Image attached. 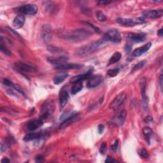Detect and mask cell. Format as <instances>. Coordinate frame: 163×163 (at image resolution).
<instances>
[{
	"mask_svg": "<svg viewBox=\"0 0 163 163\" xmlns=\"http://www.w3.org/2000/svg\"><path fill=\"white\" fill-rule=\"evenodd\" d=\"M93 31L91 30H87L85 28H79L70 31H61L59 33V36L63 39L70 42H80L87 39L91 35Z\"/></svg>",
	"mask_w": 163,
	"mask_h": 163,
	"instance_id": "1",
	"label": "cell"
},
{
	"mask_svg": "<svg viewBox=\"0 0 163 163\" xmlns=\"http://www.w3.org/2000/svg\"><path fill=\"white\" fill-rule=\"evenodd\" d=\"M107 42L103 38L100 40L94 41L82 47H80V49L76 51L75 55L79 57L88 56L100 49Z\"/></svg>",
	"mask_w": 163,
	"mask_h": 163,
	"instance_id": "2",
	"label": "cell"
},
{
	"mask_svg": "<svg viewBox=\"0 0 163 163\" xmlns=\"http://www.w3.org/2000/svg\"><path fill=\"white\" fill-rule=\"evenodd\" d=\"M54 112V103L51 100H47L44 102L42 109V115L40 118L42 120H47L49 119Z\"/></svg>",
	"mask_w": 163,
	"mask_h": 163,
	"instance_id": "3",
	"label": "cell"
},
{
	"mask_svg": "<svg viewBox=\"0 0 163 163\" xmlns=\"http://www.w3.org/2000/svg\"><path fill=\"white\" fill-rule=\"evenodd\" d=\"M117 21L119 24L124 26H134L137 24H141L146 22L143 17H138L137 18H119L117 19Z\"/></svg>",
	"mask_w": 163,
	"mask_h": 163,
	"instance_id": "4",
	"label": "cell"
},
{
	"mask_svg": "<svg viewBox=\"0 0 163 163\" xmlns=\"http://www.w3.org/2000/svg\"><path fill=\"white\" fill-rule=\"evenodd\" d=\"M107 42L113 43H119L121 41V36L118 30L116 29H111L104 35L103 37Z\"/></svg>",
	"mask_w": 163,
	"mask_h": 163,
	"instance_id": "5",
	"label": "cell"
},
{
	"mask_svg": "<svg viewBox=\"0 0 163 163\" xmlns=\"http://www.w3.org/2000/svg\"><path fill=\"white\" fill-rule=\"evenodd\" d=\"M14 68L15 70L22 73L33 72L36 71V67L23 62H17L14 64Z\"/></svg>",
	"mask_w": 163,
	"mask_h": 163,
	"instance_id": "6",
	"label": "cell"
},
{
	"mask_svg": "<svg viewBox=\"0 0 163 163\" xmlns=\"http://www.w3.org/2000/svg\"><path fill=\"white\" fill-rule=\"evenodd\" d=\"M18 11L26 15H33L38 12V6L33 4H27L18 8Z\"/></svg>",
	"mask_w": 163,
	"mask_h": 163,
	"instance_id": "7",
	"label": "cell"
},
{
	"mask_svg": "<svg viewBox=\"0 0 163 163\" xmlns=\"http://www.w3.org/2000/svg\"><path fill=\"white\" fill-rule=\"evenodd\" d=\"M126 98V94L125 92H122L119 94L110 103V108L113 110L117 109L124 102Z\"/></svg>",
	"mask_w": 163,
	"mask_h": 163,
	"instance_id": "8",
	"label": "cell"
},
{
	"mask_svg": "<svg viewBox=\"0 0 163 163\" xmlns=\"http://www.w3.org/2000/svg\"><path fill=\"white\" fill-rule=\"evenodd\" d=\"M163 14V10H147L143 12V15L149 18H157L161 17Z\"/></svg>",
	"mask_w": 163,
	"mask_h": 163,
	"instance_id": "9",
	"label": "cell"
},
{
	"mask_svg": "<svg viewBox=\"0 0 163 163\" xmlns=\"http://www.w3.org/2000/svg\"><path fill=\"white\" fill-rule=\"evenodd\" d=\"M42 38L45 43L49 42L52 38V27L49 25H44L42 29Z\"/></svg>",
	"mask_w": 163,
	"mask_h": 163,
	"instance_id": "10",
	"label": "cell"
},
{
	"mask_svg": "<svg viewBox=\"0 0 163 163\" xmlns=\"http://www.w3.org/2000/svg\"><path fill=\"white\" fill-rule=\"evenodd\" d=\"M127 116V112L125 110H123L120 112L116 116H115L113 119L112 120V123L115 125L120 126H122L125 121L126 117Z\"/></svg>",
	"mask_w": 163,
	"mask_h": 163,
	"instance_id": "11",
	"label": "cell"
},
{
	"mask_svg": "<svg viewBox=\"0 0 163 163\" xmlns=\"http://www.w3.org/2000/svg\"><path fill=\"white\" fill-rule=\"evenodd\" d=\"M47 61L52 64L59 66V65L67 63V62L68 61V57L64 56V55L56 57H49L47 58Z\"/></svg>",
	"mask_w": 163,
	"mask_h": 163,
	"instance_id": "12",
	"label": "cell"
},
{
	"mask_svg": "<svg viewBox=\"0 0 163 163\" xmlns=\"http://www.w3.org/2000/svg\"><path fill=\"white\" fill-rule=\"evenodd\" d=\"M128 38L130 40L135 43H141L144 42L146 36L144 33H130L128 35Z\"/></svg>",
	"mask_w": 163,
	"mask_h": 163,
	"instance_id": "13",
	"label": "cell"
},
{
	"mask_svg": "<svg viewBox=\"0 0 163 163\" xmlns=\"http://www.w3.org/2000/svg\"><path fill=\"white\" fill-rule=\"evenodd\" d=\"M45 134L43 132H31L26 135L24 138V141H30L33 140H40L45 137Z\"/></svg>",
	"mask_w": 163,
	"mask_h": 163,
	"instance_id": "14",
	"label": "cell"
},
{
	"mask_svg": "<svg viewBox=\"0 0 163 163\" xmlns=\"http://www.w3.org/2000/svg\"><path fill=\"white\" fill-rule=\"evenodd\" d=\"M151 46H152V43L149 42V43H146L145 45H144L141 47L137 48V49L133 51V52L132 53V55L133 57H140V55H143V54L146 53L150 49V48L151 47Z\"/></svg>",
	"mask_w": 163,
	"mask_h": 163,
	"instance_id": "15",
	"label": "cell"
},
{
	"mask_svg": "<svg viewBox=\"0 0 163 163\" xmlns=\"http://www.w3.org/2000/svg\"><path fill=\"white\" fill-rule=\"evenodd\" d=\"M84 65L80 64H68L66 63L64 64L56 66L55 69L57 70H73V69H80L83 68Z\"/></svg>",
	"mask_w": 163,
	"mask_h": 163,
	"instance_id": "16",
	"label": "cell"
},
{
	"mask_svg": "<svg viewBox=\"0 0 163 163\" xmlns=\"http://www.w3.org/2000/svg\"><path fill=\"white\" fill-rule=\"evenodd\" d=\"M43 122L41 119H35V120H32L29 122L27 124L26 127L29 131H33L40 128L43 125Z\"/></svg>",
	"mask_w": 163,
	"mask_h": 163,
	"instance_id": "17",
	"label": "cell"
},
{
	"mask_svg": "<svg viewBox=\"0 0 163 163\" xmlns=\"http://www.w3.org/2000/svg\"><path fill=\"white\" fill-rule=\"evenodd\" d=\"M103 82V78L101 76H94L91 77L87 83V87L89 89L94 88L98 86Z\"/></svg>",
	"mask_w": 163,
	"mask_h": 163,
	"instance_id": "18",
	"label": "cell"
},
{
	"mask_svg": "<svg viewBox=\"0 0 163 163\" xmlns=\"http://www.w3.org/2000/svg\"><path fill=\"white\" fill-rule=\"evenodd\" d=\"M79 118V113H76L75 115H74V116L65 119L64 120L62 121L60 126H59V128L60 129H63V128H65L66 127H68V126L71 125V124H73V122H75V121L77 120V119Z\"/></svg>",
	"mask_w": 163,
	"mask_h": 163,
	"instance_id": "19",
	"label": "cell"
},
{
	"mask_svg": "<svg viewBox=\"0 0 163 163\" xmlns=\"http://www.w3.org/2000/svg\"><path fill=\"white\" fill-rule=\"evenodd\" d=\"M91 75H92V71L90 70L88 72L82 74V75H79L77 76H75L73 77H72L70 80V82L71 83H75L76 82H82L84 80L86 79H89L91 77Z\"/></svg>",
	"mask_w": 163,
	"mask_h": 163,
	"instance_id": "20",
	"label": "cell"
},
{
	"mask_svg": "<svg viewBox=\"0 0 163 163\" xmlns=\"http://www.w3.org/2000/svg\"><path fill=\"white\" fill-rule=\"evenodd\" d=\"M69 94L67 91L62 89L59 93V102L61 107L63 108L65 107L69 100Z\"/></svg>",
	"mask_w": 163,
	"mask_h": 163,
	"instance_id": "21",
	"label": "cell"
},
{
	"mask_svg": "<svg viewBox=\"0 0 163 163\" xmlns=\"http://www.w3.org/2000/svg\"><path fill=\"white\" fill-rule=\"evenodd\" d=\"M25 22V17L23 15H18L14 20L13 25L16 29L21 28Z\"/></svg>",
	"mask_w": 163,
	"mask_h": 163,
	"instance_id": "22",
	"label": "cell"
},
{
	"mask_svg": "<svg viewBox=\"0 0 163 163\" xmlns=\"http://www.w3.org/2000/svg\"><path fill=\"white\" fill-rule=\"evenodd\" d=\"M141 108L143 110V111L147 112L149 109V98L146 95V92H141Z\"/></svg>",
	"mask_w": 163,
	"mask_h": 163,
	"instance_id": "23",
	"label": "cell"
},
{
	"mask_svg": "<svg viewBox=\"0 0 163 163\" xmlns=\"http://www.w3.org/2000/svg\"><path fill=\"white\" fill-rule=\"evenodd\" d=\"M68 74L66 73H58L54 77L53 82L54 84L55 85H59L61 84L67 77H68Z\"/></svg>",
	"mask_w": 163,
	"mask_h": 163,
	"instance_id": "24",
	"label": "cell"
},
{
	"mask_svg": "<svg viewBox=\"0 0 163 163\" xmlns=\"http://www.w3.org/2000/svg\"><path fill=\"white\" fill-rule=\"evenodd\" d=\"M83 89L82 82H76L73 83V85L71 89V92L72 94H76L79 92Z\"/></svg>",
	"mask_w": 163,
	"mask_h": 163,
	"instance_id": "25",
	"label": "cell"
},
{
	"mask_svg": "<svg viewBox=\"0 0 163 163\" xmlns=\"http://www.w3.org/2000/svg\"><path fill=\"white\" fill-rule=\"evenodd\" d=\"M47 50L49 51L50 52L53 53V54H63L65 53V51L59 48L58 47H55L54 45H49L47 47Z\"/></svg>",
	"mask_w": 163,
	"mask_h": 163,
	"instance_id": "26",
	"label": "cell"
},
{
	"mask_svg": "<svg viewBox=\"0 0 163 163\" xmlns=\"http://www.w3.org/2000/svg\"><path fill=\"white\" fill-rule=\"evenodd\" d=\"M121 54L120 52H116L114 53L112 56L110 57V59L109 60V62H108V65H110V64H115L117 62H118L119 61H120V59H121Z\"/></svg>",
	"mask_w": 163,
	"mask_h": 163,
	"instance_id": "27",
	"label": "cell"
},
{
	"mask_svg": "<svg viewBox=\"0 0 163 163\" xmlns=\"http://www.w3.org/2000/svg\"><path fill=\"white\" fill-rule=\"evenodd\" d=\"M12 140H13L12 138H6V140H5L2 143V144H1V152H4L8 149L10 145L11 144Z\"/></svg>",
	"mask_w": 163,
	"mask_h": 163,
	"instance_id": "28",
	"label": "cell"
},
{
	"mask_svg": "<svg viewBox=\"0 0 163 163\" xmlns=\"http://www.w3.org/2000/svg\"><path fill=\"white\" fill-rule=\"evenodd\" d=\"M143 135H144L145 139L147 141V143H150V137L152 135V129L149 128V127H145L143 129Z\"/></svg>",
	"mask_w": 163,
	"mask_h": 163,
	"instance_id": "29",
	"label": "cell"
},
{
	"mask_svg": "<svg viewBox=\"0 0 163 163\" xmlns=\"http://www.w3.org/2000/svg\"><path fill=\"white\" fill-rule=\"evenodd\" d=\"M78 113L76 112L75 111H68V112H64L63 114H62L61 116V117H60V120L62 122L63 120H64L65 119H68L73 116H74V115Z\"/></svg>",
	"mask_w": 163,
	"mask_h": 163,
	"instance_id": "30",
	"label": "cell"
},
{
	"mask_svg": "<svg viewBox=\"0 0 163 163\" xmlns=\"http://www.w3.org/2000/svg\"><path fill=\"white\" fill-rule=\"evenodd\" d=\"M0 50H1V52L2 53L5 54V55H12L11 52L7 49V48L5 47V45L3 44V43L2 42H1V43H0Z\"/></svg>",
	"mask_w": 163,
	"mask_h": 163,
	"instance_id": "31",
	"label": "cell"
},
{
	"mask_svg": "<svg viewBox=\"0 0 163 163\" xmlns=\"http://www.w3.org/2000/svg\"><path fill=\"white\" fill-rule=\"evenodd\" d=\"M96 17L100 22H104L107 20L106 16L101 11H98L96 12Z\"/></svg>",
	"mask_w": 163,
	"mask_h": 163,
	"instance_id": "32",
	"label": "cell"
},
{
	"mask_svg": "<svg viewBox=\"0 0 163 163\" xmlns=\"http://www.w3.org/2000/svg\"><path fill=\"white\" fill-rule=\"evenodd\" d=\"M119 73V68H115V69H112L109 70L107 72V75L110 76V77H115Z\"/></svg>",
	"mask_w": 163,
	"mask_h": 163,
	"instance_id": "33",
	"label": "cell"
},
{
	"mask_svg": "<svg viewBox=\"0 0 163 163\" xmlns=\"http://www.w3.org/2000/svg\"><path fill=\"white\" fill-rule=\"evenodd\" d=\"M146 63V61H141V62H140L139 63L137 64L136 65L134 66L133 68L132 69V71H135V70H139L140 68H141L142 67L145 65V64Z\"/></svg>",
	"mask_w": 163,
	"mask_h": 163,
	"instance_id": "34",
	"label": "cell"
},
{
	"mask_svg": "<svg viewBox=\"0 0 163 163\" xmlns=\"http://www.w3.org/2000/svg\"><path fill=\"white\" fill-rule=\"evenodd\" d=\"M139 154L142 158H147L149 156V154L145 149H141L139 152Z\"/></svg>",
	"mask_w": 163,
	"mask_h": 163,
	"instance_id": "35",
	"label": "cell"
},
{
	"mask_svg": "<svg viewBox=\"0 0 163 163\" xmlns=\"http://www.w3.org/2000/svg\"><path fill=\"white\" fill-rule=\"evenodd\" d=\"M3 84L6 85V86H8V87H11V88H13L14 86V84L12 83V82L11 80H8V79H3Z\"/></svg>",
	"mask_w": 163,
	"mask_h": 163,
	"instance_id": "36",
	"label": "cell"
},
{
	"mask_svg": "<svg viewBox=\"0 0 163 163\" xmlns=\"http://www.w3.org/2000/svg\"><path fill=\"white\" fill-rule=\"evenodd\" d=\"M6 30H7V31L9 32V33H12V34H13V35H14L15 36H16L17 38H19V39H21V36L20 35H19L17 32H15L14 30H12V29L11 28V27H6Z\"/></svg>",
	"mask_w": 163,
	"mask_h": 163,
	"instance_id": "37",
	"label": "cell"
},
{
	"mask_svg": "<svg viewBox=\"0 0 163 163\" xmlns=\"http://www.w3.org/2000/svg\"><path fill=\"white\" fill-rule=\"evenodd\" d=\"M111 3H112V1H108V0H102V1H99L98 2V4L100 6H106V5H108Z\"/></svg>",
	"mask_w": 163,
	"mask_h": 163,
	"instance_id": "38",
	"label": "cell"
},
{
	"mask_svg": "<svg viewBox=\"0 0 163 163\" xmlns=\"http://www.w3.org/2000/svg\"><path fill=\"white\" fill-rule=\"evenodd\" d=\"M106 148H107V144L106 143H103L102 145H101V147L100 149V152L101 154H104V152H105V150H106Z\"/></svg>",
	"mask_w": 163,
	"mask_h": 163,
	"instance_id": "39",
	"label": "cell"
},
{
	"mask_svg": "<svg viewBox=\"0 0 163 163\" xmlns=\"http://www.w3.org/2000/svg\"><path fill=\"white\" fill-rule=\"evenodd\" d=\"M118 147H119V141L117 140H116V141H115V143H114V144L112 146V150L113 152H116L118 149Z\"/></svg>",
	"mask_w": 163,
	"mask_h": 163,
	"instance_id": "40",
	"label": "cell"
},
{
	"mask_svg": "<svg viewBox=\"0 0 163 163\" xmlns=\"http://www.w3.org/2000/svg\"><path fill=\"white\" fill-rule=\"evenodd\" d=\"M43 161H44V157L41 155L36 156V157L35 159V161L36 162H43Z\"/></svg>",
	"mask_w": 163,
	"mask_h": 163,
	"instance_id": "41",
	"label": "cell"
},
{
	"mask_svg": "<svg viewBox=\"0 0 163 163\" xmlns=\"http://www.w3.org/2000/svg\"><path fill=\"white\" fill-rule=\"evenodd\" d=\"M98 132L100 134H101L103 133V131H104V125L103 124H100V125L98 126Z\"/></svg>",
	"mask_w": 163,
	"mask_h": 163,
	"instance_id": "42",
	"label": "cell"
},
{
	"mask_svg": "<svg viewBox=\"0 0 163 163\" xmlns=\"http://www.w3.org/2000/svg\"><path fill=\"white\" fill-rule=\"evenodd\" d=\"M125 51H126V52L128 53V54H129L131 52V46L130 44H128V45H126Z\"/></svg>",
	"mask_w": 163,
	"mask_h": 163,
	"instance_id": "43",
	"label": "cell"
},
{
	"mask_svg": "<svg viewBox=\"0 0 163 163\" xmlns=\"http://www.w3.org/2000/svg\"><path fill=\"white\" fill-rule=\"evenodd\" d=\"M145 122H146V123H151V122H153V119H152V117H151V116H147L145 119Z\"/></svg>",
	"mask_w": 163,
	"mask_h": 163,
	"instance_id": "44",
	"label": "cell"
},
{
	"mask_svg": "<svg viewBox=\"0 0 163 163\" xmlns=\"http://www.w3.org/2000/svg\"><path fill=\"white\" fill-rule=\"evenodd\" d=\"M117 162V161L111 158L110 157H108L106 159V161H105V162Z\"/></svg>",
	"mask_w": 163,
	"mask_h": 163,
	"instance_id": "45",
	"label": "cell"
},
{
	"mask_svg": "<svg viewBox=\"0 0 163 163\" xmlns=\"http://www.w3.org/2000/svg\"><path fill=\"white\" fill-rule=\"evenodd\" d=\"M162 74L161 73L160 76H159V83H160V86H161V90H162Z\"/></svg>",
	"mask_w": 163,
	"mask_h": 163,
	"instance_id": "46",
	"label": "cell"
},
{
	"mask_svg": "<svg viewBox=\"0 0 163 163\" xmlns=\"http://www.w3.org/2000/svg\"><path fill=\"white\" fill-rule=\"evenodd\" d=\"M8 162H10V161L6 157H4L2 160V163H8Z\"/></svg>",
	"mask_w": 163,
	"mask_h": 163,
	"instance_id": "47",
	"label": "cell"
},
{
	"mask_svg": "<svg viewBox=\"0 0 163 163\" xmlns=\"http://www.w3.org/2000/svg\"><path fill=\"white\" fill-rule=\"evenodd\" d=\"M157 35L158 36H162V29L161 28V29H160V30H158V31H157Z\"/></svg>",
	"mask_w": 163,
	"mask_h": 163,
	"instance_id": "48",
	"label": "cell"
}]
</instances>
